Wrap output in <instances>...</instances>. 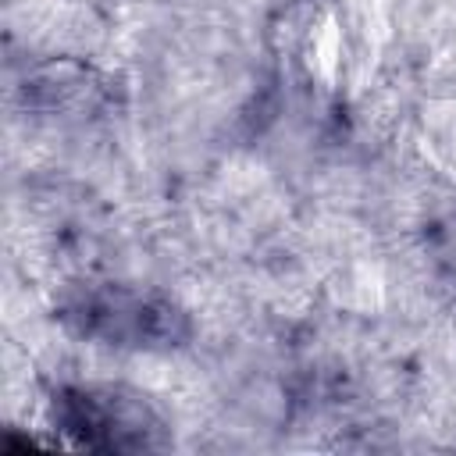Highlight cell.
<instances>
[{"instance_id": "6da1fadb", "label": "cell", "mask_w": 456, "mask_h": 456, "mask_svg": "<svg viewBox=\"0 0 456 456\" xmlns=\"http://www.w3.org/2000/svg\"><path fill=\"white\" fill-rule=\"evenodd\" d=\"M392 43V0H285L271 21V53L281 78L328 107L363 100Z\"/></svg>"}]
</instances>
